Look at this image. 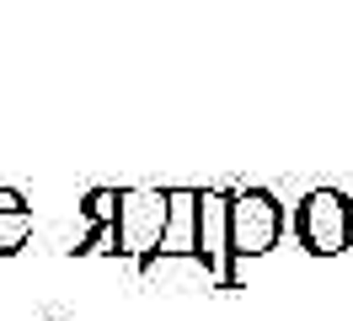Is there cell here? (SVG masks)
I'll return each instance as SVG.
<instances>
[{"label":"cell","mask_w":353,"mask_h":321,"mask_svg":"<svg viewBox=\"0 0 353 321\" xmlns=\"http://www.w3.org/2000/svg\"><path fill=\"white\" fill-rule=\"evenodd\" d=\"M284 235V204L268 188H246L230 198V252H225V284H236V257H257Z\"/></svg>","instance_id":"6da1fadb"},{"label":"cell","mask_w":353,"mask_h":321,"mask_svg":"<svg viewBox=\"0 0 353 321\" xmlns=\"http://www.w3.org/2000/svg\"><path fill=\"white\" fill-rule=\"evenodd\" d=\"M294 235L305 241V252L332 257V252H348L353 246V204L332 188H316L300 198L294 209Z\"/></svg>","instance_id":"7a4b0ae2"},{"label":"cell","mask_w":353,"mask_h":321,"mask_svg":"<svg viewBox=\"0 0 353 321\" xmlns=\"http://www.w3.org/2000/svg\"><path fill=\"white\" fill-rule=\"evenodd\" d=\"M123 209V225H118V241L123 246H161L166 235V214H172V193H123L118 198Z\"/></svg>","instance_id":"3957f363"},{"label":"cell","mask_w":353,"mask_h":321,"mask_svg":"<svg viewBox=\"0 0 353 321\" xmlns=\"http://www.w3.org/2000/svg\"><path fill=\"white\" fill-rule=\"evenodd\" d=\"M193 220H199L193 262H203V273H220L225 278V262H220V257L230 252V198H225V193H203Z\"/></svg>","instance_id":"277c9868"},{"label":"cell","mask_w":353,"mask_h":321,"mask_svg":"<svg viewBox=\"0 0 353 321\" xmlns=\"http://www.w3.org/2000/svg\"><path fill=\"white\" fill-rule=\"evenodd\" d=\"M27 235H32V209L17 193H0V252H17Z\"/></svg>","instance_id":"5b68a950"}]
</instances>
